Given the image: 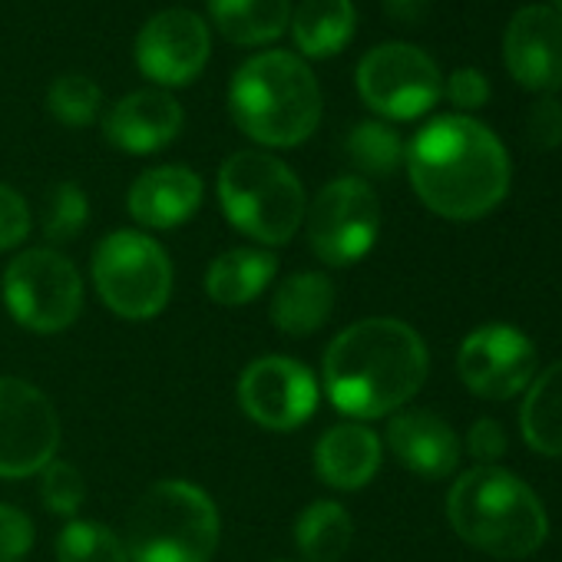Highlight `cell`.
Masks as SVG:
<instances>
[{"label":"cell","instance_id":"6da1fadb","mask_svg":"<svg viewBox=\"0 0 562 562\" xmlns=\"http://www.w3.org/2000/svg\"><path fill=\"white\" fill-rule=\"evenodd\" d=\"M404 162L417 199L450 222L483 218L509 192V153L473 116H437L411 139Z\"/></svg>","mask_w":562,"mask_h":562},{"label":"cell","instance_id":"7a4b0ae2","mask_svg":"<svg viewBox=\"0 0 562 562\" xmlns=\"http://www.w3.org/2000/svg\"><path fill=\"white\" fill-rule=\"evenodd\" d=\"M430 355L424 338L397 318H364L325 351V394L355 417L374 420L401 411L424 387Z\"/></svg>","mask_w":562,"mask_h":562},{"label":"cell","instance_id":"3957f363","mask_svg":"<svg viewBox=\"0 0 562 562\" xmlns=\"http://www.w3.org/2000/svg\"><path fill=\"white\" fill-rule=\"evenodd\" d=\"M228 110L248 139L289 149L318 130L325 103L322 87L302 57L268 50L238 67L228 87Z\"/></svg>","mask_w":562,"mask_h":562},{"label":"cell","instance_id":"277c9868","mask_svg":"<svg viewBox=\"0 0 562 562\" xmlns=\"http://www.w3.org/2000/svg\"><path fill=\"white\" fill-rule=\"evenodd\" d=\"M447 516L463 542L496 559H526L549 536L546 506L503 467L467 470L447 496Z\"/></svg>","mask_w":562,"mask_h":562},{"label":"cell","instance_id":"5b68a950","mask_svg":"<svg viewBox=\"0 0 562 562\" xmlns=\"http://www.w3.org/2000/svg\"><path fill=\"white\" fill-rule=\"evenodd\" d=\"M218 509L189 480H159L133 506L130 562H209L218 546Z\"/></svg>","mask_w":562,"mask_h":562},{"label":"cell","instance_id":"8992f818","mask_svg":"<svg viewBox=\"0 0 562 562\" xmlns=\"http://www.w3.org/2000/svg\"><path fill=\"white\" fill-rule=\"evenodd\" d=\"M218 202L228 222L261 245L292 241L308 212L299 176L271 153L258 149L225 159L218 172Z\"/></svg>","mask_w":562,"mask_h":562},{"label":"cell","instance_id":"52a82bcc","mask_svg":"<svg viewBox=\"0 0 562 562\" xmlns=\"http://www.w3.org/2000/svg\"><path fill=\"white\" fill-rule=\"evenodd\" d=\"M93 281L113 315L126 322H149L172 295V265L156 238L123 228L97 245Z\"/></svg>","mask_w":562,"mask_h":562},{"label":"cell","instance_id":"ba28073f","mask_svg":"<svg viewBox=\"0 0 562 562\" xmlns=\"http://www.w3.org/2000/svg\"><path fill=\"white\" fill-rule=\"evenodd\" d=\"M4 302L18 325L57 335L83 312V281L67 255L54 248H31L4 271Z\"/></svg>","mask_w":562,"mask_h":562},{"label":"cell","instance_id":"9c48e42d","mask_svg":"<svg viewBox=\"0 0 562 562\" xmlns=\"http://www.w3.org/2000/svg\"><path fill=\"white\" fill-rule=\"evenodd\" d=\"M305 218L312 251L325 265L345 268L374 248L381 232V202L364 179L341 176L315 195Z\"/></svg>","mask_w":562,"mask_h":562},{"label":"cell","instance_id":"30bf717a","mask_svg":"<svg viewBox=\"0 0 562 562\" xmlns=\"http://www.w3.org/2000/svg\"><path fill=\"white\" fill-rule=\"evenodd\" d=\"M358 93L384 120H417L437 106L443 80L437 64L411 44H381L358 64Z\"/></svg>","mask_w":562,"mask_h":562},{"label":"cell","instance_id":"8fae6325","mask_svg":"<svg viewBox=\"0 0 562 562\" xmlns=\"http://www.w3.org/2000/svg\"><path fill=\"white\" fill-rule=\"evenodd\" d=\"M60 447V417L44 391L21 378H0V476L41 473Z\"/></svg>","mask_w":562,"mask_h":562},{"label":"cell","instance_id":"7c38bea8","mask_svg":"<svg viewBox=\"0 0 562 562\" xmlns=\"http://www.w3.org/2000/svg\"><path fill=\"white\" fill-rule=\"evenodd\" d=\"M536 345L513 325H480L457 351V374L483 401H509L536 378Z\"/></svg>","mask_w":562,"mask_h":562},{"label":"cell","instance_id":"4fadbf2b","mask_svg":"<svg viewBox=\"0 0 562 562\" xmlns=\"http://www.w3.org/2000/svg\"><path fill=\"white\" fill-rule=\"evenodd\" d=\"M238 404L265 430H295L318 407V381L292 358H258L238 381Z\"/></svg>","mask_w":562,"mask_h":562},{"label":"cell","instance_id":"5bb4252c","mask_svg":"<svg viewBox=\"0 0 562 562\" xmlns=\"http://www.w3.org/2000/svg\"><path fill=\"white\" fill-rule=\"evenodd\" d=\"M133 54L139 70L153 83L186 87L205 70L212 54V34L199 14L186 8H169L143 24Z\"/></svg>","mask_w":562,"mask_h":562},{"label":"cell","instance_id":"9a60e30c","mask_svg":"<svg viewBox=\"0 0 562 562\" xmlns=\"http://www.w3.org/2000/svg\"><path fill=\"white\" fill-rule=\"evenodd\" d=\"M503 60L519 87L542 97L562 90V14L546 4L516 11L503 34Z\"/></svg>","mask_w":562,"mask_h":562},{"label":"cell","instance_id":"2e32d148","mask_svg":"<svg viewBox=\"0 0 562 562\" xmlns=\"http://www.w3.org/2000/svg\"><path fill=\"white\" fill-rule=\"evenodd\" d=\"M182 130V106L166 90H136L126 93L106 116V139L133 156H149L169 146Z\"/></svg>","mask_w":562,"mask_h":562},{"label":"cell","instance_id":"e0dca14e","mask_svg":"<svg viewBox=\"0 0 562 562\" xmlns=\"http://www.w3.org/2000/svg\"><path fill=\"white\" fill-rule=\"evenodd\" d=\"M387 447L411 473H417L424 480L450 476L463 453L457 430L430 411L394 414L391 427H387Z\"/></svg>","mask_w":562,"mask_h":562},{"label":"cell","instance_id":"ac0fdd59","mask_svg":"<svg viewBox=\"0 0 562 562\" xmlns=\"http://www.w3.org/2000/svg\"><path fill=\"white\" fill-rule=\"evenodd\" d=\"M202 205V179L186 166L146 169L130 189V215L146 228H176Z\"/></svg>","mask_w":562,"mask_h":562},{"label":"cell","instance_id":"d6986e66","mask_svg":"<svg viewBox=\"0 0 562 562\" xmlns=\"http://www.w3.org/2000/svg\"><path fill=\"white\" fill-rule=\"evenodd\" d=\"M315 470L335 490H361L381 470V437L361 420L335 424L315 447Z\"/></svg>","mask_w":562,"mask_h":562},{"label":"cell","instance_id":"ffe728a7","mask_svg":"<svg viewBox=\"0 0 562 562\" xmlns=\"http://www.w3.org/2000/svg\"><path fill=\"white\" fill-rule=\"evenodd\" d=\"M335 312V285L322 271H299L271 299V322L281 335L305 338L328 325Z\"/></svg>","mask_w":562,"mask_h":562},{"label":"cell","instance_id":"44dd1931","mask_svg":"<svg viewBox=\"0 0 562 562\" xmlns=\"http://www.w3.org/2000/svg\"><path fill=\"white\" fill-rule=\"evenodd\" d=\"M209 18L235 47L278 41L292 24V0H209Z\"/></svg>","mask_w":562,"mask_h":562},{"label":"cell","instance_id":"7402d4cb","mask_svg":"<svg viewBox=\"0 0 562 562\" xmlns=\"http://www.w3.org/2000/svg\"><path fill=\"white\" fill-rule=\"evenodd\" d=\"M274 268H278L274 255H268L261 248H232L209 265L205 292L212 302L228 305V308L248 305L265 292Z\"/></svg>","mask_w":562,"mask_h":562},{"label":"cell","instance_id":"603a6c76","mask_svg":"<svg viewBox=\"0 0 562 562\" xmlns=\"http://www.w3.org/2000/svg\"><path fill=\"white\" fill-rule=\"evenodd\" d=\"M358 27V14L351 0H302V8L292 18L295 47L305 57L325 60L341 54Z\"/></svg>","mask_w":562,"mask_h":562},{"label":"cell","instance_id":"cb8c5ba5","mask_svg":"<svg viewBox=\"0 0 562 562\" xmlns=\"http://www.w3.org/2000/svg\"><path fill=\"white\" fill-rule=\"evenodd\" d=\"M519 427L529 450L542 457H562V361L536 371L519 407Z\"/></svg>","mask_w":562,"mask_h":562},{"label":"cell","instance_id":"d4e9b609","mask_svg":"<svg viewBox=\"0 0 562 562\" xmlns=\"http://www.w3.org/2000/svg\"><path fill=\"white\" fill-rule=\"evenodd\" d=\"M355 539L348 509L335 499H318L295 519V542L308 562H338Z\"/></svg>","mask_w":562,"mask_h":562},{"label":"cell","instance_id":"484cf974","mask_svg":"<svg viewBox=\"0 0 562 562\" xmlns=\"http://www.w3.org/2000/svg\"><path fill=\"white\" fill-rule=\"evenodd\" d=\"M404 153H407V146L397 136V130H391L387 123H378V120L358 123L348 136V156L368 176L397 172V166L404 162Z\"/></svg>","mask_w":562,"mask_h":562},{"label":"cell","instance_id":"4316f807","mask_svg":"<svg viewBox=\"0 0 562 562\" xmlns=\"http://www.w3.org/2000/svg\"><path fill=\"white\" fill-rule=\"evenodd\" d=\"M60 562H130L126 542L103 522L74 519L57 539Z\"/></svg>","mask_w":562,"mask_h":562},{"label":"cell","instance_id":"83f0119b","mask_svg":"<svg viewBox=\"0 0 562 562\" xmlns=\"http://www.w3.org/2000/svg\"><path fill=\"white\" fill-rule=\"evenodd\" d=\"M47 106L64 126H90L100 116V87L83 74H64L50 83Z\"/></svg>","mask_w":562,"mask_h":562},{"label":"cell","instance_id":"f1b7e54d","mask_svg":"<svg viewBox=\"0 0 562 562\" xmlns=\"http://www.w3.org/2000/svg\"><path fill=\"white\" fill-rule=\"evenodd\" d=\"M90 218V202L87 192L77 182H60L50 189L47 195V209H44V235L50 241H70L83 232Z\"/></svg>","mask_w":562,"mask_h":562},{"label":"cell","instance_id":"f546056e","mask_svg":"<svg viewBox=\"0 0 562 562\" xmlns=\"http://www.w3.org/2000/svg\"><path fill=\"white\" fill-rule=\"evenodd\" d=\"M41 496H44V503H47L50 513L74 516L83 506V499H87V486H83L80 470L74 463L50 460L41 470Z\"/></svg>","mask_w":562,"mask_h":562},{"label":"cell","instance_id":"4dcf8cb0","mask_svg":"<svg viewBox=\"0 0 562 562\" xmlns=\"http://www.w3.org/2000/svg\"><path fill=\"white\" fill-rule=\"evenodd\" d=\"M526 139L532 149L549 153L562 146V103L555 97H539L526 113Z\"/></svg>","mask_w":562,"mask_h":562},{"label":"cell","instance_id":"1f68e13d","mask_svg":"<svg viewBox=\"0 0 562 562\" xmlns=\"http://www.w3.org/2000/svg\"><path fill=\"white\" fill-rule=\"evenodd\" d=\"M34 546V522L18 506L0 503V562H18Z\"/></svg>","mask_w":562,"mask_h":562},{"label":"cell","instance_id":"d6a6232c","mask_svg":"<svg viewBox=\"0 0 562 562\" xmlns=\"http://www.w3.org/2000/svg\"><path fill=\"white\" fill-rule=\"evenodd\" d=\"M31 232V209L21 192L0 186V251L18 248Z\"/></svg>","mask_w":562,"mask_h":562},{"label":"cell","instance_id":"836d02e7","mask_svg":"<svg viewBox=\"0 0 562 562\" xmlns=\"http://www.w3.org/2000/svg\"><path fill=\"white\" fill-rule=\"evenodd\" d=\"M506 447H509L506 430H503V424L493 420V417H480V420L470 427V434H467V450H470V457H473L480 467H496V460L506 453Z\"/></svg>","mask_w":562,"mask_h":562},{"label":"cell","instance_id":"e575fe53","mask_svg":"<svg viewBox=\"0 0 562 562\" xmlns=\"http://www.w3.org/2000/svg\"><path fill=\"white\" fill-rule=\"evenodd\" d=\"M443 90H447V100H450L457 110H480V106L490 100V83H486V77H483L476 67H460V70H453Z\"/></svg>","mask_w":562,"mask_h":562},{"label":"cell","instance_id":"d590c367","mask_svg":"<svg viewBox=\"0 0 562 562\" xmlns=\"http://www.w3.org/2000/svg\"><path fill=\"white\" fill-rule=\"evenodd\" d=\"M381 4L397 24H417V21H424L430 0H381Z\"/></svg>","mask_w":562,"mask_h":562},{"label":"cell","instance_id":"8d00e7d4","mask_svg":"<svg viewBox=\"0 0 562 562\" xmlns=\"http://www.w3.org/2000/svg\"><path fill=\"white\" fill-rule=\"evenodd\" d=\"M552 11H559V14H562V0H552Z\"/></svg>","mask_w":562,"mask_h":562}]
</instances>
